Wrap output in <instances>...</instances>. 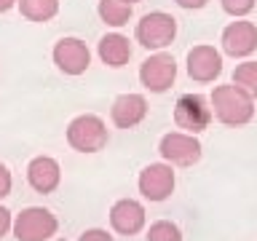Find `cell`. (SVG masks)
<instances>
[{
  "label": "cell",
  "instance_id": "obj_4",
  "mask_svg": "<svg viewBox=\"0 0 257 241\" xmlns=\"http://www.w3.org/2000/svg\"><path fill=\"white\" fill-rule=\"evenodd\" d=\"M16 241H48L59 228V220L46 206H27L11 220Z\"/></svg>",
  "mask_w": 257,
  "mask_h": 241
},
{
  "label": "cell",
  "instance_id": "obj_23",
  "mask_svg": "<svg viewBox=\"0 0 257 241\" xmlns=\"http://www.w3.org/2000/svg\"><path fill=\"white\" fill-rule=\"evenodd\" d=\"M8 230H11V212H8L6 206H0V238H3Z\"/></svg>",
  "mask_w": 257,
  "mask_h": 241
},
{
  "label": "cell",
  "instance_id": "obj_2",
  "mask_svg": "<svg viewBox=\"0 0 257 241\" xmlns=\"http://www.w3.org/2000/svg\"><path fill=\"white\" fill-rule=\"evenodd\" d=\"M110 142V132L104 126V120L99 115H78L70 120L67 126V145L78 153H99L107 148Z\"/></svg>",
  "mask_w": 257,
  "mask_h": 241
},
{
  "label": "cell",
  "instance_id": "obj_9",
  "mask_svg": "<svg viewBox=\"0 0 257 241\" xmlns=\"http://www.w3.org/2000/svg\"><path fill=\"white\" fill-rule=\"evenodd\" d=\"M54 64L64 75H83L91 64V51L80 38H62L54 46Z\"/></svg>",
  "mask_w": 257,
  "mask_h": 241
},
{
  "label": "cell",
  "instance_id": "obj_1",
  "mask_svg": "<svg viewBox=\"0 0 257 241\" xmlns=\"http://www.w3.org/2000/svg\"><path fill=\"white\" fill-rule=\"evenodd\" d=\"M209 104H212V118L225 126H246L254 118V99L233 83L217 86L209 96Z\"/></svg>",
  "mask_w": 257,
  "mask_h": 241
},
{
  "label": "cell",
  "instance_id": "obj_20",
  "mask_svg": "<svg viewBox=\"0 0 257 241\" xmlns=\"http://www.w3.org/2000/svg\"><path fill=\"white\" fill-rule=\"evenodd\" d=\"M220 6H222V11L228 14V16L244 19L246 14H252V11H254L257 0H220Z\"/></svg>",
  "mask_w": 257,
  "mask_h": 241
},
{
  "label": "cell",
  "instance_id": "obj_17",
  "mask_svg": "<svg viewBox=\"0 0 257 241\" xmlns=\"http://www.w3.org/2000/svg\"><path fill=\"white\" fill-rule=\"evenodd\" d=\"M96 14L107 27H123L132 19V3H126V0H99Z\"/></svg>",
  "mask_w": 257,
  "mask_h": 241
},
{
  "label": "cell",
  "instance_id": "obj_27",
  "mask_svg": "<svg viewBox=\"0 0 257 241\" xmlns=\"http://www.w3.org/2000/svg\"><path fill=\"white\" fill-rule=\"evenodd\" d=\"M59 241H62V238H59Z\"/></svg>",
  "mask_w": 257,
  "mask_h": 241
},
{
  "label": "cell",
  "instance_id": "obj_13",
  "mask_svg": "<svg viewBox=\"0 0 257 241\" xmlns=\"http://www.w3.org/2000/svg\"><path fill=\"white\" fill-rule=\"evenodd\" d=\"M148 115V99L142 94H120L110 107V118L118 129H134Z\"/></svg>",
  "mask_w": 257,
  "mask_h": 241
},
{
  "label": "cell",
  "instance_id": "obj_16",
  "mask_svg": "<svg viewBox=\"0 0 257 241\" xmlns=\"http://www.w3.org/2000/svg\"><path fill=\"white\" fill-rule=\"evenodd\" d=\"M16 6H19L24 19L35 24L51 22L59 14V0H16Z\"/></svg>",
  "mask_w": 257,
  "mask_h": 241
},
{
  "label": "cell",
  "instance_id": "obj_8",
  "mask_svg": "<svg viewBox=\"0 0 257 241\" xmlns=\"http://www.w3.org/2000/svg\"><path fill=\"white\" fill-rule=\"evenodd\" d=\"M137 185H140L142 198L153 201V204H161V201H166L174 193L177 177H174V169L169 164H150L140 172Z\"/></svg>",
  "mask_w": 257,
  "mask_h": 241
},
{
  "label": "cell",
  "instance_id": "obj_15",
  "mask_svg": "<svg viewBox=\"0 0 257 241\" xmlns=\"http://www.w3.org/2000/svg\"><path fill=\"white\" fill-rule=\"evenodd\" d=\"M96 54H99V59L107 64V67L120 70L123 64H128V59H132V43H128V38L120 35V32H107V35L96 43Z\"/></svg>",
  "mask_w": 257,
  "mask_h": 241
},
{
  "label": "cell",
  "instance_id": "obj_10",
  "mask_svg": "<svg viewBox=\"0 0 257 241\" xmlns=\"http://www.w3.org/2000/svg\"><path fill=\"white\" fill-rule=\"evenodd\" d=\"M222 54L233 56V59H244V56L257 51V24L238 19L230 22L228 27L222 30Z\"/></svg>",
  "mask_w": 257,
  "mask_h": 241
},
{
  "label": "cell",
  "instance_id": "obj_18",
  "mask_svg": "<svg viewBox=\"0 0 257 241\" xmlns=\"http://www.w3.org/2000/svg\"><path fill=\"white\" fill-rule=\"evenodd\" d=\"M233 86H238L241 91L257 99V62H241L233 72Z\"/></svg>",
  "mask_w": 257,
  "mask_h": 241
},
{
  "label": "cell",
  "instance_id": "obj_7",
  "mask_svg": "<svg viewBox=\"0 0 257 241\" xmlns=\"http://www.w3.org/2000/svg\"><path fill=\"white\" fill-rule=\"evenodd\" d=\"M174 78H177V62H174L172 54L158 51L140 64V83L153 94L169 91L174 83Z\"/></svg>",
  "mask_w": 257,
  "mask_h": 241
},
{
  "label": "cell",
  "instance_id": "obj_12",
  "mask_svg": "<svg viewBox=\"0 0 257 241\" xmlns=\"http://www.w3.org/2000/svg\"><path fill=\"white\" fill-rule=\"evenodd\" d=\"M145 220H148L145 206L134 198H120L110 209V225L120 236H137L145 228Z\"/></svg>",
  "mask_w": 257,
  "mask_h": 241
},
{
  "label": "cell",
  "instance_id": "obj_19",
  "mask_svg": "<svg viewBox=\"0 0 257 241\" xmlns=\"http://www.w3.org/2000/svg\"><path fill=\"white\" fill-rule=\"evenodd\" d=\"M145 241H182V230L172 220H158L150 225Z\"/></svg>",
  "mask_w": 257,
  "mask_h": 241
},
{
  "label": "cell",
  "instance_id": "obj_21",
  "mask_svg": "<svg viewBox=\"0 0 257 241\" xmlns=\"http://www.w3.org/2000/svg\"><path fill=\"white\" fill-rule=\"evenodd\" d=\"M11 188H14V177H11L6 164H0V198L11 196Z\"/></svg>",
  "mask_w": 257,
  "mask_h": 241
},
{
  "label": "cell",
  "instance_id": "obj_14",
  "mask_svg": "<svg viewBox=\"0 0 257 241\" xmlns=\"http://www.w3.org/2000/svg\"><path fill=\"white\" fill-rule=\"evenodd\" d=\"M27 182L35 193H54L62 182V169L51 156H38L27 166Z\"/></svg>",
  "mask_w": 257,
  "mask_h": 241
},
{
  "label": "cell",
  "instance_id": "obj_11",
  "mask_svg": "<svg viewBox=\"0 0 257 241\" xmlns=\"http://www.w3.org/2000/svg\"><path fill=\"white\" fill-rule=\"evenodd\" d=\"M222 72V54L214 46H193L188 51V75L196 83H212Z\"/></svg>",
  "mask_w": 257,
  "mask_h": 241
},
{
  "label": "cell",
  "instance_id": "obj_22",
  "mask_svg": "<svg viewBox=\"0 0 257 241\" xmlns=\"http://www.w3.org/2000/svg\"><path fill=\"white\" fill-rule=\"evenodd\" d=\"M78 241H112V236L104 228H88V230L80 233Z\"/></svg>",
  "mask_w": 257,
  "mask_h": 241
},
{
  "label": "cell",
  "instance_id": "obj_5",
  "mask_svg": "<svg viewBox=\"0 0 257 241\" xmlns=\"http://www.w3.org/2000/svg\"><path fill=\"white\" fill-rule=\"evenodd\" d=\"M174 124L185 134H201L212 124V107L201 94H182L174 104Z\"/></svg>",
  "mask_w": 257,
  "mask_h": 241
},
{
  "label": "cell",
  "instance_id": "obj_25",
  "mask_svg": "<svg viewBox=\"0 0 257 241\" xmlns=\"http://www.w3.org/2000/svg\"><path fill=\"white\" fill-rule=\"evenodd\" d=\"M16 6V0H0V14H6V11H11V8Z\"/></svg>",
  "mask_w": 257,
  "mask_h": 241
},
{
  "label": "cell",
  "instance_id": "obj_6",
  "mask_svg": "<svg viewBox=\"0 0 257 241\" xmlns=\"http://www.w3.org/2000/svg\"><path fill=\"white\" fill-rule=\"evenodd\" d=\"M158 153L169 166H193L196 161H201V142L196 134L169 132L161 137Z\"/></svg>",
  "mask_w": 257,
  "mask_h": 241
},
{
  "label": "cell",
  "instance_id": "obj_3",
  "mask_svg": "<svg viewBox=\"0 0 257 241\" xmlns=\"http://www.w3.org/2000/svg\"><path fill=\"white\" fill-rule=\"evenodd\" d=\"M137 43L148 51H161L177 38V19L166 11H150L137 22Z\"/></svg>",
  "mask_w": 257,
  "mask_h": 241
},
{
  "label": "cell",
  "instance_id": "obj_26",
  "mask_svg": "<svg viewBox=\"0 0 257 241\" xmlns=\"http://www.w3.org/2000/svg\"><path fill=\"white\" fill-rule=\"evenodd\" d=\"M126 3H132V6H134V3H140V0H126Z\"/></svg>",
  "mask_w": 257,
  "mask_h": 241
},
{
  "label": "cell",
  "instance_id": "obj_24",
  "mask_svg": "<svg viewBox=\"0 0 257 241\" xmlns=\"http://www.w3.org/2000/svg\"><path fill=\"white\" fill-rule=\"evenodd\" d=\"M174 3L180 6V8H188V11H201L209 0H174Z\"/></svg>",
  "mask_w": 257,
  "mask_h": 241
}]
</instances>
